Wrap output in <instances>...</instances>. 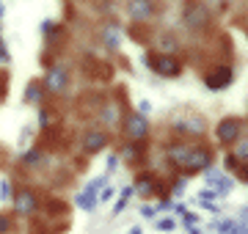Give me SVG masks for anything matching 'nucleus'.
Masks as SVG:
<instances>
[{
	"label": "nucleus",
	"instance_id": "nucleus-1",
	"mask_svg": "<svg viewBox=\"0 0 248 234\" xmlns=\"http://www.w3.org/2000/svg\"><path fill=\"white\" fill-rule=\"evenodd\" d=\"M141 63L146 66V69H152L155 74L166 77V80H177L179 74H182V69H185L177 55H163V53H157V50L143 53L141 55Z\"/></svg>",
	"mask_w": 248,
	"mask_h": 234
},
{
	"label": "nucleus",
	"instance_id": "nucleus-2",
	"mask_svg": "<svg viewBox=\"0 0 248 234\" xmlns=\"http://www.w3.org/2000/svg\"><path fill=\"white\" fill-rule=\"evenodd\" d=\"M182 22L190 30H207L210 22H213V11L202 0H185V6H182Z\"/></svg>",
	"mask_w": 248,
	"mask_h": 234
},
{
	"label": "nucleus",
	"instance_id": "nucleus-3",
	"mask_svg": "<svg viewBox=\"0 0 248 234\" xmlns=\"http://www.w3.org/2000/svg\"><path fill=\"white\" fill-rule=\"evenodd\" d=\"M243 135V118L240 116H223L215 124V141L218 146H234Z\"/></svg>",
	"mask_w": 248,
	"mask_h": 234
},
{
	"label": "nucleus",
	"instance_id": "nucleus-4",
	"mask_svg": "<svg viewBox=\"0 0 248 234\" xmlns=\"http://www.w3.org/2000/svg\"><path fill=\"white\" fill-rule=\"evenodd\" d=\"M157 17V0H127V19L135 25H146Z\"/></svg>",
	"mask_w": 248,
	"mask_h": 234
},
{
	"label": "nucleus",
	"instance_id": "nucleus-5",
	"mask_svg": "<svg viewBox=\"0 0 248 234\" xmlns=\"http://www.w3.org/2000/svg\"><path fill=\"white\" fill-rule=\"evenodd\" d=\"M122 121H124V124H122L124 135L130 138V141L141 144V141L149 138L152 124H149V118H146V116H141V113H127V118H122Z\"/></svg>",
	"mask_w": 248,
	"mask_h": 234
},
{
	"label": "nucleus",
	"instance_id": "nucleus-6",
	"mask_svg": "<svg viewBox=\"0 0 248 234\" xmlns=\"http://www.w3.org/2000/svg\"><path fill=\"white\" fill-rule=\"evenodd\" d=\"M210 165H213V149H207L202 144H193V149L187 154V162H185V176H190V174H204Z\"/></svg>",
	"mask_w": 248,
	"mask_h": 234
},
{
	"label": "nucleus",
	"instance_id": "nucleus-7",
	"mask_svg": "<svg viewBox=\"0 0 248 234\" xmlns=\"http://www.w3.org/2000/svg\"><path fill=\"white\" fill-rule=\"evenodd\" d=\"M171 130L177 132V135H193V138H202L207 132V121L202 116H177L171 118Z\"/></svg>",
	"mask_w": 248,
	"mask_h": 234
},
{
	"label": "nucleus",
	"instance_id": "nucleus-8",
	"mask_svg": "<svg viewBox=\"0 0 248 234\" xmlns=\"http://www.w3.org/2000/svg\"><path fill=\"white\" fill-rule=\"evenodd\" d=\"M232 83H234V69L229 63H218L213 72L204 74V86L210 91H223V88H229Z\"/></svg>",
	"mask_w": 248,
	"mask_h": 234
},
{
	"label": "nucleus",
	"instance_id": "nucleus-9",
	"mask_svg": "<svg viewBox=\"0 0 248 234\" xmlns=\"http://www.w3.org/2000/svg\"><path fill=\"white\" fill-rule=\"evenodd\" d=\"M14 209H17V215H36L39 212V196H36L31 188H19L14 193Z\"/></svg>",
	"mask_w": 248,
	"mask_h": 234
},
{
	"label": "nucleus",
	"instance_id": "nucleus-10",
	"mask_svg": "<svg viewBox=\"0 0 248 234\" xmlns=\"http://www.w3.org/2000/svg\"><path fill=\"white\" fill-rule=\"evenodd\" d=\"M42 86H45L50 94H61V91L69 86V74H66V69H63V66H53V69L45 74Z\"/></svg>",
	"mask_w": 248,
	"mask_h": 234
},
{
	"label": "nucleus",
	"instance_id": "nucleus-11",
	"mask_svg": "<svg viewBox=\"0 0 248 234\" xmlns=\"http://www.w3.org/2000/svg\"><path fill=\"white\" fill-rule=\"evenodd\" d=\"M108 144H110L108 130H91V132L83 135V152H89V154H97L102 149H108Z\"/></svg>",
	"mask_w": 248,
	"mask_h": 234
},
{
	"label": "nucleus",
	"instance_id": "nucleus-12",
	"mask_svg": "<svg viewBox=\"0 0 248 234\" xmlns=\"http://www.w3.org/2000/svg\"><path fill=\"white\" fill-rule=\"evenodd\" d=\"M135 188V196H152V193H163V185L157 182V176L155 174H138V179L133 182Z\"/></svg>",
	"mask_w": 248,
	"mask_h": 234
},
{
	"label": "nucleus",
	"instance_id": "nucleus-13",
	"mask_svg": "<svg viewBox=\"0 0 248 234\" xmlns=\"http://www.w3.org/2000/svg\"><path fill=\"white\" fill-rule=\"evenodd\" d=\"M193 144H171L169 146V160L174 168H182L185 171V162H187V154H190Z\"/></svg>",
	"mask_w": 248,
	"mask_h": 234
},
{
	"label": "nucleus",
	"instance_id": "nucleus-14",
	"mask_svg": "<svg viewBox=\"0 0 248 234\" xmlns=\"http://www.w3.org/2000/svg\"><path fill=\"white\" fill-rule=\"evenodd\" d=\"M99 39H102V44H105L108 50H119V47H122V30L116 25H105L102 33H99Z\"/></svg>",
	"mask_w": 248,
	"mask_h": 234
},
{
	"label": "nucleus",
	"instance_id": "nucleus-15",
	"mask_svg": "<svg viewBox=\"0 0 248 234\" xmlns=\"http://www.w3.org/2000/svg\"><path fill=\"white\" fill-rule=\"evenodd\" d=\"M102 121H105L108 130H116L119 121H122V108H119L116 102H105V108H102Z\"/></svg>",
	"mask_w": 248,
	"mask_h": 234
},
{
	"label": "nucleus",
	"instance_id": "nucleus-16",
	"mask_svg": "<svg viewBox=\"0 0 248 234\" xmlns=\"http://www.w3.org/2000/svg\"><path fill=\"white\" fill-rule=\"evenodd\" d=\"M22 97H25L28 105H42V99H45V86L39 80H31L25 86V94H22Z\"/></svg>",
	"mask_w": 248,
	"mask_h": 234
},
{
	"label": "nucleus",
	"instance_id": "nucleus-17",
	"mask_svg": "<svg viewBox=\"0 0 248 234\" xmlns=\"http://www.w3.org/2000/svg\"><path fill=\"white\" fill-rule=\"evenodd\" d=\"M135 196V188L133 185H122V188H119V198H116V204H113V209H110V215H122L124 212V207H127V201H130V198Z\"/></svg>",
	"mask_w": 248,
	"mask_h": 234
},
{
	"label": "nucleus",
	"instance_id": "nucleus-18",
	"mask_svg": "<svg viewBox=\"0 0 248 234\" xmlns=\"http://www.w3.org/2000/svg\"><path fill=\"white\" fill-rule=\"evenodd\" d=\"M177 47H179V42H177L174 33H157V53L177 55Z\"/></svg>",
	"mask_w": 248,
	"mask_h": 234
},
{
	"label": "nucleus",
	"instance_id": "nucleus-19",
	"mask_svg": "<svg viewBox=\"0 0 248 234\" xmlns=\"http://www.w3.org/2000/svg\"><path fill=\"white\" fill-rule=\"evenodd\" d=\"M75 204H78L83 212H94V209L99 207V198L91 196V193H86V190H80L78 196H75Z\"/></svg>",
	"mask_w": 248,
	"mask_h": 234
},
{
	"label": "nucleus",
	"instance_id": "nucleus-20",
	"mask_svg": "<svg viewBox=\"0 0 248 234\" xmlns=\"http://www.w3.org/2000/svg\"><path fill=\"white\" fill-rule=\"evenodd\" d=\"M141 152H143V141H141V144H135V141H130V144L124 146V152L119 154V157H124L127 162H138Z\"/></svg>",
	"mask_w": 248,
	"mask_h": 234
},
{
	"label": "nucleus",
	"instance_id": "nucleus-21",
	"mask_svg": "<svg viewBox=\"0 0 248 234\" xmlns=\"http://www.w3.org/2000/svg\"><path fill=\"white\" fill-rule=\"evenodd\" d=\"M232 226H234V218H218V220L210 223V229H213L215 234H229Z\"/></svg>",
	"mask_w": 248,
	"mask_h": 234
},
{
	"label": "nucleus",
	"instance_id": "nucleus-22",
	"mask_svg": "<svg viewBox=\"0 0 248 234\" xmlns=\"http://www.w3.org/2000/svg\"><path fill=\"white\" fill-rule=\"evenodd\" d=\"M232 154L237 157V162H248V138H240L237 144L232 146Z\"/></svg>",
	"mask_w": 248,
	"mask_h": 234
},
{
	"label": "nucleus",
	"instance_id": "nucleus-23",
	"mask_svg": "<svg viewBox=\"0 0 248 234\" xmlns=\"http://www.w3.org/2000/svg\"><path fill=\"white\" fill-rule=\"evenodd\" d=\"M119 168H122V157L110 152V154L105 157V174H108V176H113V174L119 171Z\"/></svg>",
	"mask_w": 248,
	"mask_h": 234
},
{
	"label": "nucleus",
	"instance_id": "nucleus-24",
	"mask_svg": "<svg viewBox=\"0 0 248 234\" xmlns=\"http://www.w3.org/2000/svg\"><path fill=\"white\" fill-rule=\"evenodd\" d=\"M155 226H157L160 232H177V229H179V220L169 215V218H157V223H155Z\"/></svg>",
	"mask_w": 248,
	"mask_h": 234
},
{
	"label": "nucleus",
	"instance_id": "nucleus-25",
	"mask_svg": "<svg viewBox=\"0 0 248 234\" xmlns=\"http://www.w3.org/2000/svg\"><path fill=\"white\" fill-rule=\"evenodd\" d=\"M185 188H187V176L182 174V176H177V179L171 182V198H179L185 193Z\"/></svg>",
	"mask_w": 248,
	"mask_h": 234
},
{
	"label": "nucleus",
	"instance_id": "nucleus-26",
	"mask_svg": "<svg viewBox=\"0 0 248 234\" xmlns=\"http://www.w3.org/2000/svg\"><path fill=\"white\" fill-rule=\"evenodd\" d=\"M221 176H223V171H221V168H215V165H210V168L204 171V179H207V185H210V188H215Z\"/></svg>",
	"mask_w": 248,
	"mask_h": 234
},
{
	"label": "nucleus",
	"instance_id": "nucleus-27",
	"mask_svg": "<svg viewBox=\"0 0 248 234\" xmlns=\"http://www.w3.org/2000/svg\"><path fill=\"white\" fill-rule=\"evenodd\" d=\"M36 162H42V149L36 146V149H31V152L22 157V165H28V168H33Z\"/></svg>",
	"mask_w": 248,
	"mask_h": 234
},
{
	"label": "nucleus",
	"instance_id": "nucleus-28",
	"mask_svg": "<svg viewBox=\"0 0 248 234\" xmlns=\"http://www.w3.org/2000/svg\"><path fill=\"white\" fill-rule=\"evenodd\" d=\"M199 220H202V218L196 215V212H190V209H187L185 215H182V220H179V223L185 226V229H190V226H199Z\"/></svg>",
	"mask_w": 248,
	"mask_h": 234
},
{
	"label": "nucleus",
	"instance_id": "nucleus-29",
	"mask_svg": "<svg viewBox=\"0 0 248 234\" xmlns=\"http://www.w3.org/2000/svg\"><path fill=\"white\" fill-rule=\"evenodd\" d=\"M113 196H116V190L108 185V188L99 190V196H97V198H99V204H108V201H113Z\"/></svg>",
	"mask_w": 248,
	"mask_h": 234
},
{
	"label": "nucleus",
	"instance_id": "nucleus-30",
	"mask_svg": "<svg viewBox=\"0 0 248 234\" xmlns=\"http://www.w3.org/2000/svg\"><path fill=\"white\" fill-rule=\"evenodd\" d=\"M11 182L9 179H0V201H6V198H11Z\"/></svg>",
	"mask_w": 248,
	"mask_h": 234
},
{
	"label": "nucleus",
	"instance_id": "nucleus-31",
	"mask_svg": "<svg viewBox=\"0 0 248 234\" xmlns=\"http://www.w3.org/2000/svg\"><path fill=\"white\" fill-rule=\"evenodd\" d=\"M141 218H143V220H155V218H157V209L152 207V204H143V207H141Z\"/></svg>",
	"mask_w": 248,
	"mask_h": 234
},
{
	"label": "nucleus",
	"instance_id": "nucleus-32",
	"mask_svg": "<svg viewBox=\"0 0 248 234\" xmlns=\"http://www.w3.org/2000/svg\"><path fill=\"white\" fill-rule=\"evenodd\" d=\"M11 229H14L11 218L9 215H0V234H11Z\"/></svg>",
	"mask_w": 248,
	"mask_h": 234
},
{
	"label": "nucleus",
	"instance_id": "nucleus-33",
	"mask_svg": "<svg viewBox=\"0 0 248 234\" xmlns=\"http://www.w3.org/2000/svg\"><path fill=\"white\" fill-rule=\"evenodd\" d=\"M171 207H174V198H160L157 201V212H171Z\"/></svg>",
	"mask_w": 248,
	"mask_h": 234
},
{
	"label": "nucleus",
	"instance_id": "nucleus-34",
	"mask_svg": "<svg viewBox=\"0 0 248 234\" xmlns=\"http://www.w3.org/2000/svg\"><path fill=\"white\" fill-rule=\"evenodd\" d=\"M226 168H229L232 174H237V168H240V162H237V157H234V154H226Z\"/></svg>",
	"mask_w": 248,
	"mask_h": 234
},
{
	"label": "nucleus",
	"instance_id": "nucleus-35",
	"mask_svg": "<svg viewBox=\"0 0 248 234\" xmlns=\"http://www.w3.org/2000/svg\"><path fill=\"white\" fill-rule=\"evenodd\" d=\"M237 223H243V226H248V204L246 207H237V218H234Z\"/></svg>",
	"mask_w": 248,
	"mask_h": 234
},
{
	"label": "nucleus",
	"instance_id": "nucleus-36",
	"mask_svg": "<svg viewBox=\"0 0 248 234\" xmlns=\"http://www.w3.org/2000/svg\"><path fill=\"white\" fill-rule=\"evenodd\" d=\"M138 113H141V116H149L152 113V102L149 99H141V102H138Z\"/></svg>",
	"mask_w": 248,
	"mask_h": 234
},
{
	"label": "nucleus",
	"instance_id": "nucleus-37",
	"mask_svg": "<svg viewBox=\"0 0 248 234\" xmlns=\"http://www.w3.org/2000/svg\"><path fill=\"white\" fill-rule=\"evenodd\" d=\"M11 55H9V47H6V42L0 39V63H9Z\"/></svg>",
	"mask_w": 248,
	"mask_h": 234
},
{
	"label": "nucleus",
	"instance_id": "nucleus-38",
	"mask_svg": "<svg viewBox=\"0 0 248 234\" xmlns=\"http://www.w3.org/2000/svg\"><path fill=\"white\" fill-rule=\"evenodd\" d=\"M171 212H174V215H179V218H182V215H185V212H187V207H185V204H182V201H174V207H171Z\"/></svg>",
	"mask_w": 248,
	"mask_h": 234
},
{
	"label": "nucleus",
	"instance_id": "nucleus-39",
	"mask_svg": "<svg viewBox=\"0 0 248 234\" xmlns=\"http://www.w3.org/2000/svg\"><path fill=\"white\" fill-rule=\"evenodd\" d=\"M237 176H240L243 182H248V162H243V165L237 168Z\"/></svg>",
	"mask_w": 248,
	"mask_h": 234
},
{
	"label": "nucleus",
	"instance_id": "nucleus-40",
	"mask_svg": "<svg viewBox=\"0 0 248 234\" xmlns=\"http://www.w3.org/2000/svg\"><path fill=\"white\" fill-rule=\"evenodd\" d=\"M187 234H204V229H202V226H190V229H187Z\"/></svg>",
	"mask_w": 248,
	"mask_h": 234
},
{
	"label": "nucleus",
	"instance_id": "nucleus-41",
	"mask_svg": "<svg viewBox=\"0 0 248 234\" xmlns=\"http://www.w3.org/2000/svg\"><path fill=\"white\" fill-rule=\"evenodd\" d=\"M127 234H143V229H141V226H133V229H130Z\"/></svg>",
	"mask_w": 248,
	"mask_h": 234
},
{
	"label": "nucleus",
	"instance_id": "nucleus-42",
	"mask_svg": "<svg viewBox=\"0 0 248 234\" xmlns=\"http://www.w3.org/2000/svg\"><path fill=\"white\" fill-rule=\"evenodd\" d=\"M3 14H6V6H3V3H0V22H3Z\"/></svg>",
	"mask_w": 248,
	"mask_h": 234
}]
</instances>
